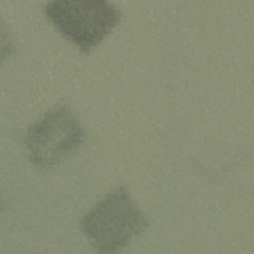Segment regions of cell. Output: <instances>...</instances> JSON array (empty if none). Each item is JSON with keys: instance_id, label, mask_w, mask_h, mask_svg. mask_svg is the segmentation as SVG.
<instances>
[{"instance_id": "1", "label": "cell", "mask_w": 254, "mask_h": 254, "mask_svg": "<svg viewBox=\"0 0 254 254\" xmlns=\"http://www.w3.org/2000/svg\"><path fill=\"white\" fill-rule=\"evenodd\" d=\"M149 220L131 198L127 187L109 190L81 218L79 228L101 254H113L125 248L135 236L143 234Z\"/></svg>"}, {"instance_id": "2", "label": "cell", "mask_w": 254, "mask_h": 254, "mask_svg": "<svg viewBox=\"0 0 254 254\" xmlns=\"http://www.w3.org/2000/svg\"><path fill=\"white\" fill-rule=\"evenodd\" d=\"M44 14L81 52L99 46L121 20V12L107 0H48Z\"/></svg>"}, {"instance_id": "5", "label": "cell", "mask_w": 254, "mask_h": 254, "mask_svg": "<svg viewBox=\"0 0 254 254\" xmlns=\"http://www.w3.org/2000/svg\"><path fill=\"white\" fill-rule=\"evenodd\" d=\"M0 208H2V198H0Z\"/></svg>"}, {"instance_id": "3", "label": "cell", "mask_w": 254, "mask_h": 254, "mask_svg": "<svg viewBox=\"0 0 254 254\" xmlns=\"http://www.w3.org/2000/svg\"><path fill=\"white\" fill-rule=\"evenodd\" d=\"M83 127L67 105L52 107L42 119L24 133V145L30 161L40 169L62 163L83 143Z\"/></svg>"}, {"instance_id": "4", "label": "cell", "mask_w": 254, "mask_h": 254, "mask_svg": "<svg viewBox=\"0 0 254 254\" xmlns=\"http://www.w3.org/2000/svg\"><path fill=\"white\" fill-rule=\"evenodd\" d=\"M14 50H16V40L12 36V30L0 18V65L14 54Z\"/></svg>"}]
</instances>
